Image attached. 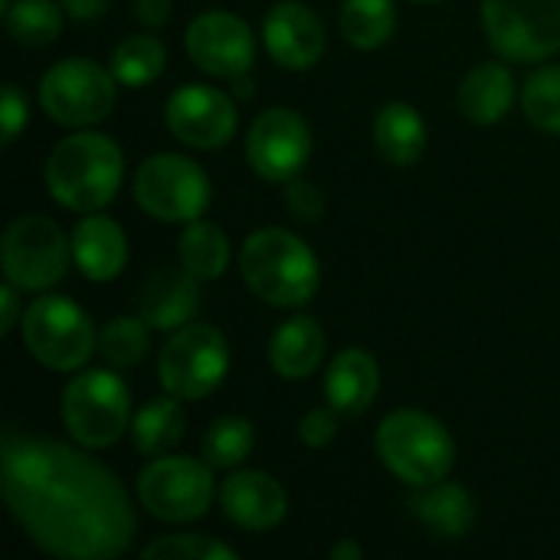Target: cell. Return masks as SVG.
<instances>
[{"label":"cell","instance_id":"obj_4","mask_svg":"<svg viewBox=\"0 0 560 560\" xmlns=\"http://www.w3.org/2000/svg\"><path fill=\"white\" fill-rule=\"evenodd\" d=\"M381 463L407 486L423 489L450 476L456 443L450 430L423 410H394L377 427Z\"/></svg>","mask_w":560,"mask_h":560},{"label":"cell","instance_id":"obj_24","mask_svg":"<svg viewBox=\"0 0 560 560\" xmlns=\"http://www.w3.org/2000/svg\"><path fill=\"white\" fill-rule=\"evenodd\" d=\"M374 144L384 161L397 167H410L427 151V121L407 102H387L374 115Z\"/></svg>","mask_w":560,"mask_h":560},{"label":"cell","instance_id":"obj_10","mask_svg":"<svg viewBox=\"0 0 560 560\" xmlns=\"http://www.w3.org/2000/svg\"><path fill=\"white\" fill-rule=\"evenodd\" d=\"M138 502L167 525L194 522L213 502V466L190 456H154L138 476Z\"/></svg>","mask_w":560,"mask_h":560},{"label":"cell","instance_id":"obj_26","mask_svg":"<svg viewBox=\"0 0 560 560\" xmlns=\"http://www.w3.org/2000/svg\"><path fill=\"white\" fill-rule=\"evenodd\" d=\"M177 253H180V266L194 272L200 282L220 279L230 266V240L217 223L207 220H194L184 226L177 240Z\"/></svg>","mask_w":560,"mask_h":560},{"label":"cell","instance_id":"obj_8","mask_svg":"<svg viewBox=\"0 0 560 560\" xmlns=\"http://www.w3.org/2000/svg\"><path fill=\"white\" fill-rule=\"evenodd\" d=\"M210 177L184 154H151L135 171L138 207L164 223H194L210 207Z\"/></svg>","mask_w":560,"mask_h":560},{"label":"cell","instance_id":"obj_41","mask_svg":"<svg viewBox=\"0 0 560 560\" xmlns=\"http://www.w3.org/2000/svg\"><path fill=\"white\" fill-rule=\"evenodd\" d=\"M420 3H436V0H420Z\"/></svg>","mask_w":560,"mask_h":560},{"label":"cell","instance_id":"obj_35","mask_svg":"<svg viewBox=\"0 0 560 560\" xmlns=\"http://www.w3.org/2000/svg\"><path fill=\"white\" fill-rule=\"evenodd\" d=\"M338 436V410L328 404V407H315L302 417L299 423V440L308 446V450H322L328 446L331 440Z\"/></svg>","mask_w":560,"mask_h":560},{"label":"cell","instance_id":"obj_39","mask_svg":"<svg viewBox=\"0 0 560 560\" xmlns=\"http://www.w3.org/2000/svg\"><path fill=\"white\" fill-rule=\"evenodd\" d=\"M59 7L72 20H98L108 10V0H59Z\"/></svg>","mask_w":560,"mask_h":560},{"label":"cell","instance_id":"obj_6","mask_svg":"<svg viewBox=\"0 0 560 560\" xmlns=\"http://www.w3.org/2000/svg\"><path fill=\"white\" fill-rule=\"evenodd\" d=\"M26 351L49 371H79L98 348L92 318L66 295H39L20 322Z\"/></svg>","mask_w":560,"mask_h":560},{"label":"cell","instance_id":"obj_18","mask_svg":"<svg viewBox=\"0 0 560 560\" xmlns=\"http://www.w3.org/2000/svg\"><path fill=\"white\" fill-rule=\"evenodd\" d=\"M200 305V279L184 266H164L148 276L138 302V315L154 331H177L190 325Z\"/></svg>","mask_w":560,"mask_h":560},{"label":"cell","instance_id":"obj_5","mask_svg":"<svg viewBox=\"0 0 560 560\" xmlns=\"http://www.w3.org/2000/svg\"><path fill=\"white\" fill-rule=\"evenodd\" d=\"M131 420V390L115 371H82L62 390V423L85 450L115 446Z\"/></svg>","mask_w":560,"mask_h":560},{"label":"cell","instance_id":"obj_17","mask_svg":"<svg viewBox=\"0 0 560 560\" xmlns=\"http://www.w3.org/2000/svg\"><path fill=\"white\" fill-rule=\"evenodd\" d=\"M220 505H223V515L236 528H243V532H269L285 518L289 495L279 486V479H272L269 472L243 469V472H233L223 482Z\"/></svg>","mask_w":560,"mask_h":560},{"label":"cell","instance_id":"obj_32","mask_svg":"<svg viewBox=\"0 0 560 560\" xmlns=\"http://www.w3.org/2000/svg\"><path fill=\"white\" fill-rule=\"evenodd\" d=\"M525 118L548 135H560V66H545L528 75L522 89Z\"/></svg>","mask_w":560,"mask_h":560},{"label":"cell","instance_id":"obj_11","mask_svg":"<svg viewBox=\"0 0 560 560\" xmlns=\"http://www.w3.org/2000/svg\"><path fill=\"white\" fill-rule=\"evenodd\" d=\"M230 371L226 338L213 325H184L171 335L158 358V377L180 400H203Z\"/></svg>","mask_w":560,"mask_h":560},{"label":"cell","instance_id":"obj_27","mask_svg":"<svg viewBox=\"0 0 560 560\" xmlns=\"http://www.w3.org/2000/svg\"><path fill=\"white\" fill-rule=\"evenodd\" d=\"M164 62H167L164 43L158 36L135 33V36H125L115 46L108 69L118 79V85H125V89H144V85H151L164 72Z\"/></svg>","mask_w":560,"mask_h":560},{"label":"cell","instance_id":"obj_16","mask_svg":"<svg viewBox=\"0 0 560 560\" xmlns=\"http://www.w3.org/2000/svg\"><path fill=\"white\" fill-rule=\"evenodd\" d=\"M262 43L272 62L302 72L325 52V26L302 0H279L262 20Z\"/></svg>","mask_w":560,"mask_h":560},{"label":"cell","instance_id":"obj_31","mask_svg":"<svg viewBox=\"0 0 560 560\" xmlns=\"http://www.w3.org/2000/svg\"><path fill=\"white\" fill-rule=\"evenodd\" d=\"M151 325L141 318V315H118L105 325V331L98 335V354L115 368V371H125V368H135L144 361L148 348H151V338H148Z\"/></svg>","mask_w":560,"mask_h":560},{"label":"cell","instance_id":"obj_38","mask_svg":"<svg viewBox=\"0 0 560 560\" xmlns=\"http://www.w3.org/2000/svg\"><path fill=\"white\" fill-rule=\"evenodd\" d=\"M135 16L144 26H164L171 20V0H135Z\"/></svg>","mask_w":560,"mask_h":560},{"label":"cell","instance_id":"obj_29","mask_svg":"<svg viewBox=\"0 0 560 560\" xmlns=\"http://www.w3.org/2000/svg\"><path fill=\"white\" fill-rule=\"evenodd\" d=\"M62 7L52 0H13L3 10V23L7 33L20 43V46H49L59 39L62 33Z\"/></svg>","mask_w":560,"mask_h":560},{"label":"cell","instance_id":"obj_1","mask_svg":"<svg viewBox=\"0 0 560 560\" xmlns=\"http://www.w3.org/2000/svg\"><path fill=\"white\" fill-rule=\"evenodd\" d=\"M0 489L20 532L49 558L112 560L138 528L112 469L75 446L16 427L3 430Z\"/></svg>","mask_w":560,"mask_h":560},{"label":"cell","instance_id":"obj_12","mask_svg":"<svg viewBox=\"0 0 560 560\" xmlns=\"http://www.w3.org/2000/svg\"><path fill=\"white\" fill-rule=\"evenodd\" d=\"M118 79L112 69L92 59H62L39 79V105L43 112L66 128H85L115 108Z\"/></svg>","mask_w":560,"mask_h":560},{"label":"cell","instance_id":"obj_21","mask_svg":"<svg viewBox=\"0 0 560 560\" xmlns=\"http://www.w3.org/2000/svg\"><path fill=\"white\" fill-rule=\"evenodd\" d=\"M515 102V75L502 62L476 66L459 85V108L472 125H495Z\"/></svg>","mask_w":560,"mask_h":560},{"label":"cell","instance_id":"obj_14","mask_svg":"<svg viewBox=\"0 0 560 560\" xmlns=\"http://www.w3.org/2000/svg\"><path fill=\"white\" fill-rule=\"evenodd\" d=\"M187 56L213 79H243L256 62V36L246 20L226 10H207L187 26Z\"/></svg>","mask_w":560,"mask_h":560},{"label":"cell","instance_id":"obj_28","mask_svg":"<svg viewBox=\"0 0 560 560\" xmlns=\"http://www.w3.org/2000/svg\"><path fill=\"white\" fill-rule=\"evenodd\" d=\"M341 36L358 49H377L394 36V0H345L338 13Z\"/></svg>","mask_w":560,"mask_h":560},{"label":"cell","instance_id":"obj_3","mask_svg":"<svg viewBox=\"0 0 560 560\" xmlns=\"http://www.w3.org/2000/svg\"><path fill=\"white\" fill-rule=\"evenodd\" d=\"M243 282L256 299L276 308H302L315 299L322 272L305 240L282 226L256 230L240 249Z\"/></svg>","mask_w":560,"mask_h":560},{"label":"cell","instance_id":"obj_23","mask_svg":"<svg viewBox=\"0 0 560 560\" xmlns=\"http://www.w3.org/2000/svg\"><path fill=\"white\" fill-rule=\"evenodd\" d=\"M413 515L427 525L433 538H463L476 522L472 495L456 482H433L423 486L420 495L410 502Z\"/></svg>","mask_w":560,"mask_h":560},{"label":"cell","instance_id":"obj_33","mask_svg":"<svg viewBox=\"0 0 560 560\" xmlns=\"http://www.w3.org/2000/svg\"><path fill=\"white\" fill-rule=\"evenodd\" d=\"M144 560H233L236 551L210 535H164L151 541L144 551Z\"/></svg>","mask_w":560,"mask_h":560},{"label":"cell","instance_id":"obj_37","mask_svg":"<svg viewBox=\"0 0 560 560\" xmlns=\"http://www.w3.org/2000/svg\"><path fill=\"white\" fill-rule=\"evenodd\" d=\"M0 305H3V318H0V335H10L20 325V289L13 282H3L0 289Z\"/></svg>","mask_w":560,"mask_h":560},{"label":"cell","instance_id":"obj_9","mask_svg":"<svg viewBox=\"0 0 560 560\" xmlns=\"http://www.w3.org/2000/svg\"><path fill=\"white\" fill-rule=\"evenodd\" d=\"M489 46L509 62H541L560 52V0H482Z\"/></svg>","mask_w":560,"mask_h":560},{"label":"cell","instance_id":"obj_25","mask_svg":"<svg viewBox=\"0 0 560 560\" xmlns=\"http://www.w3.org/2000/svg\"><path fill=\"white\" fill-rule=\"evenodd\" d=\"M187 430L180 397H158L144 404L131 420V440L141 456H167Z\"/></svg>","mask_w":560,"mask_h":560},{"label":"cell","instance_id":"obj_34","mask_svg":"<svg viewBox=\"0 0 560 560\" xmlns=\"http://www.w3.org/2000/svg\"><path fill=\"white\" fill-rule=\"evenodd\" d=\"M285 207L302 223H318L325 217V197H322V190L312 180H302V177H292L289 180V187H285Z\"/></svg>","mask_w":560,"mask_h":560},{"label":"cell","instance_id":"obj_19","mask_svg":"<svg viewBox=\"0 0 560 560\" xmlns=\"http://www.w3.org/2000/svg\"><path fill=\"white\" fill-rule=\"evenodd\" d=\"M72 262L92 282H112L128 262L125 230L102 213H85L72 230Z\"/></svg>","mask_w":560,"mask_h":560},{"label":"cell","instance_id":"obj_15","mask_svg":"<svg viewBox=\"0 0 560 560\" xmlns=\"http://www.w3.org/2000/svg\"><path fill=\"white\" fill-rule=\"evenodd\" d=\"M164 115H167L171 135L200 151H217L230 144V138L236 135V121H240L233 98L200 82L180 85L167 98Z\"/></svg>","mask_w":560,"mask_h":560},{"label":"cell","instance_id":"obj_40","mask_svg":"<svg viewBox=\"0 0 560 560\" xmlns=\"http://www.w3.org/2000/svg\"><path fill=\"white\" fill-rule=\"evenodd\" d=\"M331 558L335 560H358L361 558V545L358 541H338L331 548Z\"/></svg>","mask_w":560,"mask_h":560},{"label":"cell","instance_id":"obj_7","mask_svg":"<svg viewBox=\"0 0 560 560\" xmlns=\"http://www.w3.org/2000/svg\"><path fill=\"white\" fill-rule=\"evenodd\" d=\"M72 259V240L62 236L59 223L43 213H23L10 220L3 243H0V262L3 279L13 282L20 292H46L52 289Z\"/></svg>","mask_w":560,"mask_h":560},{"label":"cell","instance_id":"obj_2","mask_svg":"<svg viewBox=\"0 0 560 560\" xmlns=\"http://www.w3.org/2000/svg\"><path fill=\"white\" fill-rule=\"evenodd\" d=\"M125 158L108 135L75 131L62 138L46 158V190L72 213H98L121 187Z\"/></svg>","mask_w":560,"mask_h":560},{"label":"cell","instance_id":"obj_36","mask_svg":"<svg viewBox=\"0 0 560 560\" xmlns=\"http://www.w3.org/2000/svg\"><path fill=\"white\" fill-rule=\"evenodd\" d=\"M26 118H30V105H26V95L20 92V85H3V144H13L16 135L26 128Z\"/></svg>","mask_w":560,"mask_h":560},{"label":"cell","instance_id":"obj_30","mask_svg":"<svg viewBox=\"0 0 560 560\" xmlns=\"http://www.w3.org/2000/svg\"><path fill=\"white\" fill-rule=\"evenodd\" d=\"M256 446V430L243 417H220L207 427L200 440V456L213 469H233L240 466Z\"/></svg>","mask_w":560,"mask_h":560},{"label":"cell","instance_id":"obj_22","mask_svg":"<svg viewBox=\"0 0 560 560\" xmlns=\"http://www.w3.org/2000/svg\"><path fill=\"white\" fill-rule=\"evenodd\" d=\"M325 354V331L315 318L299 315L289 318L269 341V361L279 377L285 381H305Z\"/></svg>","mask_w":560,"mask_h":560},{"label":"cell","instance_id":"obj_20","mask_svg":"<svg viewBox=\"0 0 560 560\" xmlns=\"http://www.w3.org/2000/svg\"><path fill=\"white\" fill-rule=\"evenodd\" d=\"M381 390V368L364 348H345L325 374V400L341 417L364 413Z\"/></svg>","mask_w":560,"mask_h":560},{"label":"cell","instance_id":"obj_13","mask_svg":"<svg viewBox=\"0 0 560 560\" xmlns=\"http://www.w3.org/2000/svg\"><path fill=\"white\" fill-rule=\"evenodd\" d=\"M249 167L272 184H289L312 158V131L292 108H266L246 135Z\"/></svg>","mask_w":560,"mask_h":560}]
</instances>
